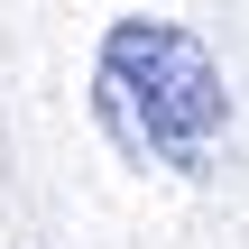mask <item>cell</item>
Masks as SVG:
<instances>
[{
    "label": "cell",
    "instance_id": "obj_1",
    "mask_svg": "<svg viewBox=\"0 0 249 249\" xmlns=\"http://www.w3.org/2000/svg\"><path fill=\"white\" fill-rule=\"evenodd\" d=\"M92 120L111 129L120 157L166 166V176H203V157L231 129V83L194 28L120 18L92 55Z\"/></svg>",
    "mask_w": 249,
    "mask_h": 249
}]
</instances>
